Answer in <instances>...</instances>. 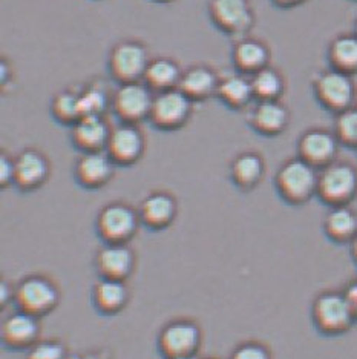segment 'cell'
Wrapping results in <instances>:
<instances>
[{
	"label": "cell",
	"instance_id": "3957f363",
	"mask_svg": "<svg viewBox=\"0 0 357 359\" xmlns=\"http://www.w3.org/2000/svg\"><path fill=\"white\" fill-rule=\"evenodd\" d=\"M60 301V285L48 273H28L15 283L14 304L23 312L42 318L52 313Z\"/></svg>",
	"mask_w": 357,
	"mask_h": 359
},
{
	"label": "cell",
	"instance_id": "ffe728a7",
	"mask_svg": "<svg viewBox=\"0 0 357 359\" xmlns=\"http://www.w3.org/2000/svg\"><path fill=\"white\" fill-rule=\"evenodd\" d=\"M69 130L71 144L80 154L102 152L108 148L112 126L104 116H83Z\"/></svg>",
	"mask_w": 357,
	"mask_h": 359
},
{
	"label": "cell",
	"instance_id": "f1b7e54d",
	"mask_svg": "<svg viewBox=\"0 0 357 359\" xmlns=\"http://www.w3.org/2000/svg\"><path fill=\"white\" fill-rule=\"evenodd\" d=\"M51 117L57 123L72 128L83 117L82 100H80V88H63L55 93L50 104Z\"/></svg>",
	"mask_w": 357,
	"mask_h": 359
},
{
	"label": "cell",
	"instance_id": "7a4b0ae2",
	"mask_svg": "<svg viewBox=\"0 0 357 359\" xmlns=\"http://www.w3.org/2000/svg\"><path fill=\"white\" fill-rule=\"evenodd\" d=\"M319 170L299 157L288 158L278 168L273 178L274 191L288 206L301 208L318 192Z\"/></svg>",
	"mask_w": 357,
	"mask_h": 359
},
{
	"label": "cell",
	"instance_id": "ab89813d",
	"mask_svg": "<svg viewBox=\"0 0 357 359\" xmlns=\"http://www.w3.org/2000/svg\"><path fill=\"white\" fill-rule=\"evenodd\" d=\"M354 34L357 36V19H356V22H354Z\"/></svg>",
	"mask_w": 357,
	"mask_h": 359
},
{
	"label": "cell",
	"instance_id": "4fadbf2b",
	"mask_svg": "<svg viewBox=\"0 0 357 359\" xmlns=\"http://www.w3.org/2000/svg\"><path fill=\"white\" fill-rule=\"evenodd\" d=\"M15 177L14 187L19 192L29 194L43 187L52 172V165L48 155L34 146L23 148L14 157Z\"/></svg>",
	"mask_w": 357,
	"mask_h": 359
},
{
	"label": "cell",
	"instance_id": "44dd1931",
	"mask_svg": "<svg viewBox=\"0 0 357 359\" xmlns=\"http://www.w3.org/2000/svg\"><path fill=\"white\" fill-rule=\"evenodd\" d=\"M230 59L233 69L251 77L261 69L270 67L272 50L262 39L246 36L234 40Z\"/></svg>",
	"mask_w": 357,
	"mask_h": 359
},
{
	"label": "cell",
	"instance_id": "60d3db41",
	"mask_svg": "<svg viewBox=\"0 0 357 359\" xmlns=\"http://www.w3.org/2000/svg\"><path fill=\"white\" fill-rule=\"evenodd\" d=\"M178 359H198V356H192V358H178Z\"/></svg>",
	"mask_w": 357,
	"mask_h": 359
},
{
	"label": "cell",
	"instance_id": "8fae6325",
	"mask_svg": "<svg viewBox=\"0 0 357 359\" xmlns=\"http://www.w3.org/2000/svg\"><path fill=\"white\" fill-rule=\"evenodd\" d=\"M195 103L180 89L155 94L149 123L161 133H175L189 123L193 116Z\"/></svg>",
	"mask_w": 357,
	"mask_h": 359
},
{
	"label": "cell",
	"instance_id": "ee69618b",
	"mask_svg": "<svg viewBox=\"0 0 357 359\" xmlns=\"http://www.w3.org/2000/svg\"><path fill=\"white\" fill-rule=\"evenodd\" d=\"M354 2H357V0H354Z\"/></svg>",
	"mask_w": 357,
	"mask_h": 359
},
{
	"label": "cell",
	"instance_id": "cb8c5ba5",
	"mask_svg": "<svg viewBox=\"0 0 357 359\" xmlns=\"http://www.w3.org/2000/svg\"><path fill=\"white\" fill-rule=\"evenodd\" d=\"M220 72L207 63H195L183 71L178 89L193 103H202L216 97Z\"/></svg>",
	"mask_w": 357,
	"mask_h": 359
},
{
	"label": "cell",
	"instance_id": "4dcf8cb0",
	"mask_svg": "<svg viewBox=\"0 0 357 359\" xmlns=\"http://www.w3.org/2000/svg\"><path fill=\"white\" fill-rule=\"evenodd\" d=\"M113 91L104 81L95 79L80 86V100H82L83 116H104L111 109Z\"/></svg>",
	"mask_w": 357,
	"mask_h": 359
},
{
	"label": "cell",
	"instance_id": "d590c367",
	"mask_svg": "<svg viewBox=\"0 0 357 359\" xmlns=\"http://www.w3.org/2000/svg\"><path fill=\"white\" fill-rule=\"evenodd\" d=\"M14 293H15V284H11L2 278L0 283V309H5L10 303H14Z\"/></svg>",
	"mask_w": 357,
	"mask_h": 359
},
{
	"label": "cell",
	"instance_id": "74e56055",
	"mask_svg": "<svg viewBox=\"0 0 357 359\" xmlns=\"http://www.w3.org/2000/svg\"><path fill=\"white\" fill-rule=\"evenodd\" d=\"M272 2L274 6L281 8V10H290V8H296L305 4L307 0H272Z\"/></svg>",
	"mask_w": 357,
	"mask_h": 359
},
{
	"label": "cell",
	"instance_id": "7402d4cb",
	"mask_svg": "<svg viewBox=\"0 0 357 359\" xmlns=\"http://www.w3.org/2000/svg\"><path fill=\"white\" fill-rule=\"evenodd\" d=\"M267 165L261 152L242 151L234 155L229 165V178L241 192H251L262 183Z\"/></svg>",
	"mask_w": 357,
	"mask_h": 359
},
{
	"label": "cell",
	"instance_id": "9c48e42d",
	"mask_svg": "<svg viewBox=\"0 0 357 359\" xmlns=\"http://www.w3.org/2000/svg\"><path fill=\"white\" fill-rule=\"evenodd\" d=\"M155 94L144 81H132V83H121L112 94L111 111L120 123L140 125L141 121H149Z\"/></svg>",
	"mask_w": 357,
	"mask_h": 359
},
{
	"label": "cell",
	"instance_id": "f546056e",
	"mask_svg": "<svg viewBox=\"0 0 357 359\" xmlns=\"http://www.w3.org/2000/svg\"><path fill=\"white\" fill-rule=\"evenodd\" d=\"M255 102H276L281 100L287 89V81L279 69L267 67L250 77Z\"/></svg>",
	"mask_w": 357,
	"mask_h": 359
},
{
	"label": "cell",
	"instance_id": "8d00e7d4",
	"mask_svg": "<svg viewBox=\"0 0 357 359\" xmlns=\"http://www.w3.org/2000/svg\"><path fill=\"white\" fill-rule=\"evenodd\" d=\"M69 359H113L108 348H89L85 352L71 355Z\"/></svg>",
	"mask_w": 357,
	"mask_h": 359
},
{
	"label": "cell",
	"instance_id": "d6a6232c",
	"mask_svg": "<svg viewBox=\"0 0 357 359\" xmlns=\"http://www.w3.org/2000/svg\"><path fill=\"white\" fill-rule=\"evenodd\" d=\"M69 356L66 344L59 338H42L25 352V359H69Z\"/></svg>",
	"mask_w": 357,
	"mask_h": 359
},
{
	"label": "cell",
	"instance_id": "ba28073f",
	"mask_svg": "<svg viewBox=\"0 0 357 359\" xmlns=\"http://www.w3.org/2000/svg\"><path fill=\"white\" fill-rule=\"evenodd\" d=\"M202 346V329L192 318L167 321L157 334V348L163 359L198 356Z\"/></svg>",
	"mask_w": 357,
	"mask_h": 359
},
{
	"label": "cell",
	"instance_id": "7bdbcfd3",
	"mask_svg": "<svg viewBox=\"0 0 357 359\" xmlns=\"http://www.w3.org/2000/svg\"><path fill=\"white\" fill-rule=\"evenodd\" d=\"M204 359H218V358H204Z\"/></svg>",
	"mask_w": 357,
	"mask_h": 359
},
{
	"label": "cell",
	"instance_id": "5b68a950",
	"mask_svg": "<svg viewBox=\"0 0 357 359\" xmlns=\"http://www.w3.org/2000/svg\"><path fill=\"white\" fill-rule=\"evenodd\" d=\"M357 197V168L350 161L336 160L319 170L318 198L323 206H350Z\"/></svg>",
	"mask_w": 357,
	"mask_h": 359
},
{
	"label": "cell",
	"instance_id": "e575fe53",
	"mask_svg": "<svg viewBox=\"0 0 357 359\" xmlns=\"http://www.w3.org/2000/svg\"><path fill=\"white\" fill-rule=\"evenodd\" d=\"M15 177V160L11 154H8L5 149L0 152V187L8 189L14 186Z\"/></svg>",
	"mask_w": 357,
	"mask_h": 359
},
{
	"label": "cell",
	"instance_id": "8992f818",
	"mask_svg": "<svg viewBox=\"0 0 357 359\" xmlns=\"http://www.w3.org/2000/svg\"><path fill=\"white\" fill-rule=\"evenodd\" d=\"M152 60L149 48L138 39H123L112 45L108 54V74L117 85L143 81Z\"/></svg>",
	"mask_w": 357,
	"mask_h": 359
},
{
	"label": "cell",
	"instance_id": "6da1fadb",
	"mask_svg": "<svg viewBox=\"0 0 357 359\" xmlns=\"http://www.w3.org/2000/svg\"><path fill=\"white\" fill-rule=\"evenodd\" d=\"M310 316L316 332L322 337L336 338L351 330L357 312L345 292L323 290L314 297Z\"/></svg>",
	"mask_w": 357,
	"mask_h": 359
},
{
	"label": "cell",
	"instance_id": "52a82bcc",
	"mask_svg": "<svg viewBox=\"0 0 357 359\" xmlns=\"http://www.w3.org/2000/svg\"><path fill=\"white\" fill-rule=\"evenodd\" d=\"M312 91L321 108L336 116L339 112L353 108L357 86L351 76L327 68L313 76Z\"/></svg>",
	"mask_w": 357,
	"mask_h": 359
},
{
	"label": "cell",
	"instance_id": "d6986e66",
	"mask_svg": "<svg viewBox=\"0 0 357 359\" xmlns=\"http://www.w3.org/2000/svg\"><path fill=\"white\" fill-rule=\"evenodd\" d=\"M290 120V109L282 100L255 102L246 112V121L250 129L267 138L282 135L288 129Z\"/></svg>",
	"mask_w": 357,
	"mask_h": 359
},
{
	"label": "cell",
	"instance_id": "2e32d148",
	"mask_svg": "<svg viewBox=\"0 0 357 359\" xmlns=\"http://www.w3.org/2000/svg\"><path fill=\"white\" fill-rule=\"evenodd\" d=\"M136 209L141 226L150 232H163L175 223L180 214V203L172 192L155 189L144 195Z\"/></svg>",
	"mask_w": 357,
	"mask_h": 359
},
{
	"label": "cell",
	"instance_id": "277c9868",
	"mask_svg": "<svg viewBox=\"0 0 357 359\" xmlns=\"http://www.w3.org/2000/svg\"><path fill=\"white\" fill-rule=\"evenodd\" d=\"M95 233L103 244H129L141 227L138 209L123 200L104 205L95 217Z\"/></svg>",
	"mask_w": 357,
	"mask_h": 359
},
{
	"label": "cell",
	"instance_id": "ac0fdd59",
	"mask_svg": "<svg viewBox=\"0 0 357 359\" xmlns=\"http://www.w3.org/2000/svg\"><path fill=\"white\" fill-rule=\"evenodd\" d=\"M117 165L106 151L80 154L74 163L76 183L86 191H99L108 186L115 175Z\"/></svg>",
	"mask_w": 357,
	"mask_h": 359
},
{
	"label": "cell",
	"instance_id": "9a60e30c",
	"mask_svg": "<svg viewBox=\"0 0 357 359\" xmlns=\"http://www.w3.org/2000/svg\"><path fill=\"white\" fill-rule=\"evenodd\" d=\"M0 338L4 347L10 352H28L36 342L42 339L40 318L18 309L4 320Z\"/></svg>",
	"mask_w": 357,
	"mask_h": 359
},
{
	"label": "cell",
	"instance_id": "4316f807",
	"mask_svg": "<svg viewBox=\"0 0 357 359\" xmlns=\"http://www.w3.org/2000/svg\"><path fill=\"white\" fill-rule=\"evenodd\" d=\"M322 231L335 244H353L357 238V212L350 206L330 208L323 217Z\"/></svg>",
	"mask_w": 357,
	"mask_h": 359
},
{
	"label": "cell",
	"instance_id": "e0dca14e",
	"mask_svg": "<svg viewBox=\"0 0 357 359\" xmlns=\"http://www.w3.org/2000/svg\"><path fill=\"white\" fill-rule=\"evenodd\" d=\"M94 269L99 278L127 281L136 269V254L129 244H103L95 252Z\"/></svg>",
	"mask_w": 357,
	"mask_h": 359
},
{
	"label": "cell",
	"instance_id": "7c38bea8",
	"mask_svg": "<svg viewBox=\"0 0 357 359\" xmlns=\"http://www.w3.org/2000/svg\"><path fill=\"white\" fill-rule=\"evenodd\" d=\"M340 143L335 133L326 128H310L299 135L296 157L314 169H323L337 160Z\"/></svg>",
	"mask_w": 357,
	"mask_h": 359
},
{
	"label": "cell",
	"instance_id": "83f0119b",
	"mask_svg": "<svg viewBox=\"0 0 357 359\" xmlns=\"http://www.w3.org/2000/svg\"><path fill=\"white\" fill-rule=\"evenodd\" d=\"M328 68L344 72L346 76H357V36L339 34L327 48Z\"/></svg>",
	"mask_w": 357,
	"mask_h": 359
},
{
	"label": "cell",
	"instance_id": "d4e9b609",
	"mask_svg": "<svg viewBox=\"0 0 357 359\" xmlns=\"http://www.w3.org/2000/svg\"><path fill=\"white\" fill-rule=\"evenodd\" d=\"M216 99L230 111H247L255 103L250 77L241 74L237 69L220 72Z\"/></svg>",
	"mask_w": 357,
	"mask_h": 359
},
{
	"label": "cell",
	"instance_id": "484cf974",
	"mask_svg": "<svg viewBox=\"0 0 357 359\" xmlns=\"http://www.w3.org/2000/svg\"><path fill=\"white\" fill-rule=\"evenodd\" d=\"M183 71L180 63L172 57H152L149 67L144 72L143 81L150 88L153 94L172 91L180 86Z\"/></svg>",
	"mask_w": 357,
	"mask_h": 359
},
{
	"label": "cell",
	"instance_id": "30bf717a",
	"mask_svg": "<svg viewBox=\"0 0 357 359\" xmlns=\"http://www.w3.org/2000/svg\"><path fill=\"white\" fill-rule=\"evenodd\" d=\"M209 18L218 31L234 40L250 36L256 23L248 0H210Z\"/></svg>",
	"mask_w": 357,
	"mask_h": 359
},
{
	"label": "cell",
	"instance_id": "5bb4252c",
	"mask_svg": "<svg viewBox=\"0 0 357 359\" xmlns=\"http://www.w3.org/2000/svg\"><path fill=\"white\" fill-rule=\"evenodd\" d=\"M146 149L148 138L140 125L120 123L112 128L106 152L117 166L129 168L136 165L144 157Z\"/></svg>",
	"mask_w": 357,
	"mask_h": 359
},
{
	"label": "cell",
	"instance_id": "f35d334b",
	"mask_svg": "<svg viewBox=\"0 0 357 359\" xmlns=\"http://www.w3.org/2000/svg\"><path fill=\"white\" fill-rule=\"evenodd\" d=\"M152 2H157V4H170V2H175V0H152Z\"/></svg>",
	"mask_w": 357,
	"mask_h": 359
},
{
	"label": "cell",
	"instance_id": "836d02e7",
	"mask_svg": "<svg viewBox=\"0 0 357 359\" xmlns=\"http://www.w3.org/2000/svg\"><path fill=\"white\" fill-rule=\"evenodd\" d=\"M229 359H273L270 347L261 341H242L232 350Z\"/></svg>",
	"mask_w": 357,
	"mask_h": 359
},
{
	"label": "cell",
	"instance_id": "b9f144b4",
	"mask_svg": "<svg viewBox=\"0 0 357 359\" xmlns=\"http://www.w3.org/2000/svg\"><path fill=\"white\" fill-rule=\"evenodd\" d=\"M354 106L357 108V94H356V103H354Z\"/></svg>",
	"mask_w": 357,
	"mask_h": 359
},
{
	"label": "cell",
	"instance_id": "1f68e13d",
	"mask_svg": "<svg viewBox=\"0 0 357 359\" xmlns=\"http://www.w3.org/2000/svg\"><path fill=\"white\" fill-rule=\"evenodd\" d=\"M332 133H335L340 146L357 151V108L356 106L336 114Z\"/></svg>",
	"mask_w": 357,
	"mask_h": 359
},
{
	"label": "cell",
	"instance_id": "603a6c76",
	"mask_svg": "<svg viewBox=\"0 0 357 359\" xmlns=\"http://www.w3.org/2000/svg\"><path fill=\"white\" fill-rule=\"evenodd\" d=\"M131 289L127 281L103 280L92 284L91 304L102 316H117L131 303Z\"/></svg>",
	"mask_w": 357,
	"mask_h": 359
}]
</instances>
